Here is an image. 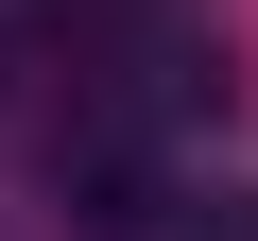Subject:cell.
I'll return each instance as SVG.
<instances>
[{"label":"cell","instance_id":"1","mask_svg":"<svg viewBox=\"0 0 258 241\" xmlns=\"http://www.w3.org/2000/svg\"><path fill=\"white\" fill-rule=\"evenodd\" d=\"M0 86H18V0H0Z\"/></svg>","mask_w":258,"mask_h":241}]
</instances>
